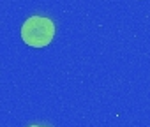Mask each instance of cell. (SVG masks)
I'll return each instance as SVG.
<instances>
[{
    "label": "cell",
    "instance_id": "1",
    "mask_svg": "<svg viewBox=\"0 0 150 127\" xmlns=\"http://www.w3.org/2000/svg\"><path fill=\"white\" fill-rule=\"evenodd\" d=\"M55 37V25L50 18L44 16H32L23 21L21 27V39L25 44L32 48H44Z\"/></svg>",
    "mask_w": 150,
    "mask_h": 127
},
{
    "label": "cell",
    "instance_id": "2",
    "mask_svg": "<svg viewBox=\"0 0 150 127\" xmlns=\"http://www.w3.org/2000/svg\"><path fill=\"white\" fill-rule=\"evenodd\" d=\"M28 127H44V125H28Z\"/></svg>",
    "mask_w": 150,
    "mask_h": 127
}]
</instances>
